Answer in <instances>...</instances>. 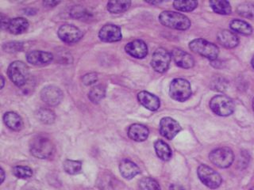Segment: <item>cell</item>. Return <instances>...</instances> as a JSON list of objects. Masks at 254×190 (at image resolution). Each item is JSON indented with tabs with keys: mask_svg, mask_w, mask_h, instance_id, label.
Returning a JSON list of instances; mask_svg holds the SVG:
<instances>
[{
	"mask_svg": "<svg viewBox=\"0 0 254 190\" xmlns=\"http://www.w3.org/2000/svg\"><path fill=\"white\" fill-rule=\"evenodd\" d=\"M149 131L145 125L141 124H133L128 129V137L136 142H143L149 137Z\"/></svg>",
	"mask_w": 254,
	"mask_h": 190,
	"instance_id": "19",
	"label": "cell"
},
{
	"mask_svg": "<svg viewBox=\"0 0 254 190\" xmlns=\"http://www.w3.org/2000/svg\"><path fill=\"white\" fill-rule=\"evenodd\" d=\"M137 99L143 106L150 111H157L161 105L160 99L153 94L147 91L140 92L137 95Z\"/></svg>",
	"mask_w": 254,
	"mask_h": 190,
	"instance_id": "17",
	"label": "cell"
},
{
	"mask_svg": "<svg viewBox=\"0 0 254 190\" xmlns=\"http://www.w3.org/2000/svg\"><path fill=\"white\" fill-rule=\"evenodd\" d=\"M14 176L22 179H28L33 176V170L29 166H17L13 168Z\"/></svg>",
	"mask_w": 254,
	"mask_h": 190,
	"instance_id": "34",
	"label": "cell"
},
{
	"mask_svg": "<svg viewBox=\"0 0 254 190\" xmlns=\"http://www.w3.org/2000/svg\"><path fill=\"white\" fill-rule=\"evenodd\" d=\"M147 2H149V3L150 4H159L161 3V2H162V1H155V2H152V1H150V2H149V1H147Z\"/></svg>",
	"mask_w": 254,
	"mask_h": 190,
	"instance_id": "42",
	"label": "cell"
},
{
	"mask_svg": "<svg viewBox=\"0 0 254 190\" xmlns=\"http://www.w3.org/2000/svg\"><path fill=\"white\" fill-rule=\"evenodd\" d=\"M3 121L9 129L16 131V132L22 130V127H23L22 119L21 118L19 115L14 112H8V113H5L3 116Z\"/></svg>",
	"mask_w": 254,
	"mask_h": 190,
	"instance_id": "22",
	"label": "cell"
},
{
	"mask_svg": "<svg viewBox=\"0 0 254 190\" xmlns=\"http://www.w3.org/2000/svg\"><path fill=\"white\" fill-rule=\"evenodd\" d=\"M159 21L163 26L174 30H187L190 26V19L185 14L169 10L161 12Z\"/></svg>",
	"mask_w": 254,
	"mask_h": 190,
	"instance_id": "1",
	"label": "cell"
},
{
	"mask_svg": "<svg viewBox=\"0 0 254 190\" xmlns=\"http://www.w3.org/2000/svg\"><path fill=\"white\" fill-rule=\"evenodd\" d=\"M0 173H1V183H2L4 181V178H5V174H4V171L2 169L0 170Z\"/></svg>",
	"mask_w": 254,
	"mask_h": 190,
	"instance_id": "41",
	"label": "cell"
},
{
	"mask_svg": "<svg viewBox=\"0 0 254 190\" xmlns=\"http://www.w3.org/2000/svg\"><path fill=\"white\" fill-rule=\"evenodd\" d=\"M29 28V22L27 20L23 18H15L10 19L8 22L6 30L10 32V34H22L27 31Z\"/></svg>",
	"mask_w": 254,
	"mask_h": 190,
	"instance_id": "21",
	"label": "cell"
},
{
	"mask_svg": "<svg viewBox=\"0 0 254 190\" xmlns=\"http://www.w3.org/2000/svg\"><path fill=\"white\" fill-rule=\"evenodd\" d=\"M106 95V88L104 86L97 85L92 87L89 94H88V97L90 101L94 104H98L104 98Z\"/></svg>",
	"mask_w": 254,
	"mask_h": 190,
	"instance_id": "28",
	"label": "cell"
},
{
	"mask_svg": "<svg viewBox=\"0 0 254 190\" xmlns=\"http://www.w3.org/2000/svg\"><path fill=\"white\" fill-rule=\"evenodd\" d=\"M250 190H254V187H252V188L250 189Z\"/></svg>",
	"mask_w": 254,
	"mask_h": 190,
	"instance_id": "46",
	"label": "cell"
},
{
	"mask_svg": "<svg viewBox=\"0 0 254 190\" xmlns=\"http://www.w3.org/2000/svg\"><path fill=\"white\" fill-rule=\"evenodd\" d=\"M171 56L174 60L175 63L181 68L189 69V68L194 67V60L192 55L188 53L184 50L175 48L172 51Z\"/></svg>",
	"mask_w": 254,
	"mask_h": 190,
	"instance_id": "14",
	"label": "cell"
},
{
	"mask_svg": "<svg viewBox=\"0 0 254 190\" xmlns=\"http://www.w3.org/2000/svg\"><path fill=\"white\" fill-rule=\"evenodd\" d=\"M98 186L100 190H113V177L107 173L102 174V176L99 177L98 180Z\"/></svg>",
	"mask_w": 254,
	"mask_h": 190,
	"instance_id": "31",
	"label": "cell"
},
{
	"mask_svg": "<svg viewBox=\"0 0 254 190\" xmlns=\"http://www.w3.org/2000/svg\"><path fill=\"white\" fill-rule=\"evenodd\" d=\"M210 162L218 168H228L234 160V154L229 147H220L212 150L209 154Z\"/></svg>",
	"mask_w": 254,
	"mask_h": 190,
	"instance_id": "7",
	"label": "cell"
},
{
	"mask_svg": "<svg viewBox=\"0 0 254 190\" xmlns=\"http://www.w3.org/2000/svg\"><path fill=\"white\" fill-rule=\"evenodd\" d=\"M125 50L127 53L136 59H143L148 54L147 45L141 40H135L127 44Z\"/></svg>",
	"mask_w": 254,
	"mask_h": 190,
	"instance_id": "15",
	"label": "cell"
},
{
	"mask_svg": "<svg viewBox=\"0 0 254 190\" xmlns=\"http://www.w3.org/2000/svg\"><path fill=\"white\" fill-rule=\"evenodd\" d=\"M175 9L180 11L190 12L194 10L198 6L197 1H175L173 2Z\"/></svg>",
	"mask_w": 254,
	"mask_h": 190,
	"instance_id": "32",
	"label": "cell"
},
{
	"mask_svg": "<svg viewBox=\"0 0 254 190\" xmlns=\"http://www.w3.org/2000/svg\"><path fill=\"white\" fill-rule=\"evenodd\" d=\"M36 117L41 122L46 125L53 124L55 121L56 116L54 111L47 108H41L36 113Z\"/></svg>",
	"mask_w": 254,
	"mask_h": 190,
	"instance_id": "27",
	"label": "cell"
},
{
	"mask_svg": "<svg viewBox=\"0 0 254 190\" xmlns=\"http://www.w3.org/2000/svg\"><path fill=\"white\" fill-rule=\"evenodd\" d=\"M82 80L83 84H85L86 86L92 85L98 81V75L95 72L86 74L85 75H83Z\"/></svg>",
	"mask_w": 254,
	"mask_h": 190,
	"instance_id": "38",
	"label": "cell"
},
{
	"mask_svg": "<svg viewBox=\"0 0 254 190\" xmlns=\"http://www.w3.org/2000/svg\"><path fill=\"white\" fill-rule=\"evenodd\" d=\"M251 64H252V67L254 68V57H253L252 60H251Z\"/></svg>",
	"mask_w": 254,
	"mask_h": 190,
	"instance_id": "44",
	"label": "cell"
},
{
	"mask_svg": "<svg viewBox=\"0 0 254 190\" xmlns=\"http://www.w3.org/2000/svg\"><path fill=\"white\" fill-rule=\"evenodd\" d=\"M171 54L165 48H160L156 50L151 59V65L159 73H164L169 69L171 61Z\"/></svg>",
	"mask_w": 254,
	"mask_h": 190,
	"instance_id": "9",
	"label": "cell"
},
{
	"mask_svg": "<svg viewBox=\"0 0 254 190\" xmlns=\"http://www.w3.org/2000/svg\"><path fill=\"white\" fill-rule=\"evenodd\" d=\"M189 48L194 53L202 55L211 61H214L219 54V48L218 46L202 38L191 41L189 44Z\"/></svg>",
	"mask_w": 254,
	"mask_h": 190,
	"instance_id": "3",
	"label": "cell"
},
{
	"mask_svg": "<svg viewBox=\"0 0 254 190\" xmlns=\"http://www.w3.org/2000/svg\"><path fill=\"white\" fill-rule=\"evenodd\" d=\"M169 190H186L183 186H180V185L173 184L171 185L169 187Z\"/></svg>",
	"mask_w": 254,
	"mask_h": 190,
	"instance_id": "40",
	"label": "cell"
},
{
	"mask_svg": "<svg viewBox=\"0 0 254 190\" xmlns=\"http://www.w3.org/2000/svg\"><path fill=\"white\" fill-rule=\"evenodd\" d=\"M237 12L243 18L254 19V3L243 2L237 7Z\"/></svg>",
	"mask_w": 254,
	"mask_h": 190,
	"instance_id": "29",
	"label": "cell"
},
{
	"mask_svg": "<svg viewBox=\"0 0 254 190\" xmlns=\"http://www.w3.org/2000/svg\"><path fill=\"white\" fill-rule=\"evenodd\" d=\"M99 37L103 42H117L121 41V28L113 24H107L99 30Z\"/></svg>",
	"mask_w": 254,
	"mask_h": 190,
	"instance_id": "13",
	"label": "cell"
},
{
	"mask_svg": "<svg viewBox=\"0 0 254 190\" xmlns=\"http://www.w3.org/2000/svg\"><path fill=\"white\" fill-rule=\"evenodd\" d=\"M54 55L47 51L34 50L30 51L26 55V59L29 63L34 66H43L51 63L54 59Z\"/></svg>",
	"mask_w": 254,
	"mask_h": 190,
	"instance_id": "16",
	"label": "cell"
},
{
	"mask_svg": "<svg viewBox=\"0 0 254 190\" xmlns=\"http://www.w3.org/2000/svg\"><path fill=\"white\" fill-rule=\"evenodd\" d=\"M42 101L50 106H55L60 104L63 98V92L59 87L48 86L44 87L41 92Z\"/></svg>",
	"mask_w": 254,
	"mask_h": 190,
	"instance_id": "12",
	"label": "cell"
},
{
	"mask_svg": "<svg viewBox=\"0 0 254 190\" xmlns=\"http://www.w3.org/2000/svg\"><path fill=\"white\" fill-rule=\"evenodd\" d=\"M139 187L141 190H161V186L157 181L152 178H144L140 181Z\"/></svg>",
	"mask_w": 254,
	"mask_h": 190,
	"instance_id": "33",
	"label": "cell"
},
{
	"mask_svg": "<svg viewBox=\"0 0 254 190\" xmlns=\"http://www.w3.org/2000/svg\"><path fill=\"white\" fill-rule=\"evenodd\" d=\"M131 6V2L129 0H118V1H110L107 3V10L111 14H121L127 11Z\"/></svg>",
	"mask_w": 254,
	"mask_h": 190,
	"instance_id": "25",
	"label": "cell"
},
{
	"mask_svg": "<svg viewBox=\"0 0 254 190\" xmlns=\"http://www.w3.org/2000/svg\"><path fill=\"white\" fill-rule=\"evenodd\" d=\"M192 94L190 83L185 79H173L169 87V95L175 101L184 102Z\"/></svg>",
	"mask_w": 254,
	"mask_h": 190,
	"instance_id": "4",
	"label": "cell"
},
{
	"mask_svg": "<svg viewBox=\"0 0 254 190\" xmlns=\"http://www.w3.org/2000/svg\"><path fill=\"white\" fill-rule=\"evenodd\" d=\"M59 3L60 2H58V1H44L43 2L44 6H47V7H54Z\"/></svg>",
	"mask_w": 254,
	"mask_h": 190,
	"instance_id": "39",
	"label": "cell"
},
{
	"mask_svg": "<svg viewBox=\"0 0 254 190\" xmlns=\"http://www.w3.org/2000/svg\"><path fill=\"white\" fill-rule=\"evenodd\" d=\"M119 170L121 173L122 176L126 179H132L137 174L141 173V170L138 166L135 164L134 162L129 160V159H123L119 164Z\"/></svg>",
	"mask_w": 254,
	"mask_h": 190,
	"instance_id": "20",
	"label": "cell"
},
{
	"mask_svg": "<svg viewBox=\"0 0 254 190\" xmlns=\"http://www.w3.org/2000/svg\"><path fill=\"white\" fill-rule=\"evenodd\" d=\"M253 109H254V99H253Z\"/></svg>",
	"mask_w": 254,
	"mask_h": 190,
	"instance_id": "45",
	"label": "cell"
},
{
	"mask_svg": "<svg viewBox=\"0 0 254 190\" xmlns=\"http://www.w3.org/2000/svg\"><path fill=\"white\" fill-rule=\"evenodd\" d=\"M210 108L214 114L228 117L234 113L235 105L232 99L226 95H216L210 100Z\"/></svg>",
	"mask_w": 254,
	"mask_h": 190,
	"instance_id": "5",
	"label": "cell"
},
{
	"mask_svg": "<svg viewBox=\"0 0 254 190\" xmlns=\"http://www.w3.org/2000/svg\"><path fill=\"white\" fill-rule=\"evenodd\" d=\"M30 150L36 158L45 159L50 158L54 154V145L48 137L38 136L30 141Z\"/></svg>",
	"mask_w": 254,
	"mask_h": 190,
	"instance_id": "2",
	"label": "cell"
},
{
	"mask_svg": "<svg viewBox=\"0 0 254 190\" xmlns=\"http://www.w3.org/2000/svg\"><path fill=\"white\" fill-rule=\"evenodd\" d=\"M181 127L174 119L164 117L160 122V133L167 140H173L181 131Z\"/></svg>",
	"mask_w": 254,
	"mask_h": 190,
	"instance_id": "11",
	"label": "cell"
},
{
	"mask_svg": "<svg viewBox=\"0 0 254 190\" xmlns=\"http://www.w3.org/2000/svg\"><path fill=\"white\" fill-rule=\"evenodd\" d=\"M3 49L6 52H17L22 49V44L20 42H9L3 46Z\"/></svg>",
	"mask_w": 254,
	"mask_h": 190,
	"instance_id": "36",
	"label": "cell"
},
{
	"mask_svg": "<svg viewBox=\"0 0 254 190\" xmlns=\"http://www.w3.org/2000/svg\"><path fill=\"white\" fill-rule=\"evenodd\" d=\"M230 27L233 31L236 32L238 34H242V35L248 36L253 33L252 26H250L248 22H245L243 20H232L230 22Z\"/></svg>",
	"mask_w": 254,
	"mask_h": 190,
	"instance_id": "24",
	"label": "cell"
},
{
	"mask_svg": "<svg viewBox=\"0 0 254 190\" xmlns=\"http://www.w3.org/2000/svg\"><path fill=\"white\" fill-rule=\"evenodd\" d=\"M217 39L221 46L226 48H234L239 44V38L234 32L223 30L218 32Z\"/></svg>",
	"mask_w": 254,
	"mask_h": 190,
	"instance_id": "18",
	"label": "cell"
},
{
	"mask_svg": "<svg viewBox=\"0 0 254 190\" xmlns=\"http://www.w3.org/2000/svg\"><path fill=\"white\" fill-rule=\"evenodd\" d=\"M1 79H2V88H3L4 79H3V76H2V75H1Z\"/></svg>",
	"mask_w": 254,
	"mask_h": 190,
	"instance_id": "43",
	"label": "cell"
},
{
	"mask_svg": "<svg viewBox=\"0 0 254 190\" xmlns=\"http://www.w3.org/2000/svg\"><path fill=\"white\" fill-rule=\"evenodd\" d=\"M57 57L58 61L62 64H69L72 62L71 55L67 50L62 49V51L57 52Z\"/></svg>",
	"mask_w": 254,
	"mask_h": 190,
	"instance_id": "35",
	"label": "cell"
},
{
	"mask_svg": "<svg viewBox=\"0 0 254 190\" xmlns=\"http://www.w3.org/2000/svg\"><path fill=\"white\" fill-rule=\"evenodd\" d=\"M7 75L17 87H22L26 84L29 78V67L23 62H13L8 67Z\"/></svg>",
	"mask_w": 254,
	"mask_h": 190,
	"instance_id": "6",
	"label": "cell"
},
{
	"mask_svg": "<svg viewBox=\"0 0 254 190\" xmlns=\"http://www.w3.org/2000/svg\"><path fill=\"white\" fill-rule=\"evenodd\" d=\"M155 150L156 154L159 158H161L163 161H169L172 158V150L170 146L167 144L165 141L158 140L154 143Z\"/></svg>",
	"mask_w": 254,
	"mask_h": 190,
	"instance_id": "23",
	"label": "cell"
},
{
	"mask_svg": "<svg viewBox=\"0 0 254 190\" xmlns=\"http://www.w3.org/2000/svg\"><path fill=\"white\" fill-rule=\"evenodd\" d=\"M71 14L73 18L81 19L86 18V16L88 15V13L81 6H75L71 9Z\"/></svg>",
	"mask_w": 254,
	"mask_h": 190,
	"instance_id": "37",
	"label": "cell"
},
{
	"mask_svg": "<svg viewBox=\"0 0 254 190\" xmlns=\"http://www.w3.org/2000/svg\"><path fill=\"white\" fill-rule=\"evenodd\" d=\"M63 168L67 174L74 175L80 172L82 168V162L79 161L67 159L63 163Z\"/></svg>",
	"mask_w": 254,
	"mask_h": 190,
	"instance_id": "30",
	"label": "cell"
},
{
	"mask_svg": "<svg viewBox=\"0 0 254 190\" xmlns=\"http://www.w3.org/2000/svg\"><path fill=\"white\" fill-rule=\"evenodd\" d=\"M210 6L216 14L222 15H229L232 11L230 2L226 0H213L210 1Z\"/></svg>",
	"mask_w": 254,
	"mask_h": 190,
	"instance_id": "26",
	"label": "cell"
},
{
	"mask_svg": "<svg viewBox=\"0 0 254 190\" xmlns=\"http://www.w3.org/2000/svg\"><path fill=\"white\" fill-rule=\"evenodd\" d=\"M198 178L208 188L218 189L222 184V177L217 171L210 166L202 164L198 166L197 170Z\"/></svg>",
	"mask_w": 254,
	"mask_h": 190,
	"instance_id": "8",
	"label": "cell"
},
{
	"mask_svg": "<svg viewBox=\"0 0 254 190\" xmlns=\"http://www.w3.org/2000/svg\"><path fill=\"white\" fill-rule=\"evenodd\" d=\"M58 37L62 42L67 44H74L79 42L83 37L81 30L73 25H63L58 30Z\"/></svg>",
	"mask_w": 254,
	"mask_h": 190,
	"instance_id": "10",
	"label": "cell"
}]
</instances>
